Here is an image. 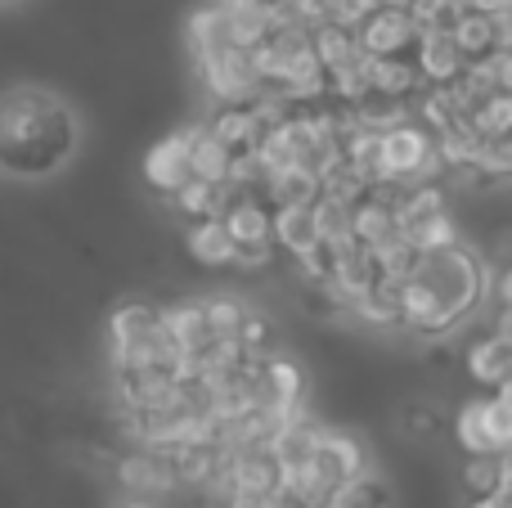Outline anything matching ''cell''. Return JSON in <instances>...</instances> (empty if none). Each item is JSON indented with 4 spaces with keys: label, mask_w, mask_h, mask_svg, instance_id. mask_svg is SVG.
I'll use <instances>...</instances> for the list:
<instances>
[{
    "label": "cell",
    "mask_w": 512,
    "mask_h": 508,
    "mask_svg": "<svg viewBox=\"0 0 512 508\" xmlns=\"http://www.w3.org/2000/svg\"><path fill=\"white\" fill-rule=\"evenodd\" d=\"M81 126L54 90L14 86L0 95V176L50 180L72 162Z\"/></svg>",
    "instance_id": "6da1fadb"
},
{
    "label": "cell",
    "mask_w": 512,
    "mask_h": 508,
    "mask_svg": "<svg viewBox=\"0 0 512 508\" xmlns=\"http://www.w3.org/2000/svg\"><path fill=\"white\" fill-rule=\"evenodd\" d=\"M409 279H414L418 288H427V293H432L445 333L459 329V324L477 311L481 297H486V284H490L486 261H481L472 248H463V243L441 248V252H418Z\"/></svg>",
    "instance_id": "7a4b0ae2"
},
{
    "label": "cell",
    "mask_w": 512,
    "mask_h": 508,
    "mask_svg": "<svg viewBox=\"0 0 512 508\" xmlns=\"http://www.w3.org/2000/svg\"><path fill=\"white\" fill-rule=\"evenodd\" d=\"M378 171H382V180H391V185H418V180L445 176V162H441V153H436V135L427 131L418 117L382 131Z\"/></svg>",
    "instance_id": "3957f363"
},
{
    "label": "cell",
    "mask_w": 512,
    "mask_h": 508,
    "mask_svg": "<svg viewBox=\"0 0 512 508\" xmlns=\"http://www.w3.org/2000/svg\"><path fill=\"white\" fill-rule=\"evenodd\" d=\"M194 63H198V77H203L207 95H212L216 104H248L256 95L252 50H239V45H230V41H216V45L194 50Z\"/></svg>",
    "instance_id": "277c9868"
},
{
    "label": "cell",
    "mask_w": 512,
    "mask_h": 508,
    "mask_svg": "<svg viewBox=\"0 0 512 508\" xmlns=\"http://www.w3.org/2000/svg\"><path fill=\"white\" fill-rule=\"evenodd\" d=\"M454 441L463 455H504L512 450V410L495 396H468L454 414Z\"/></svg>",
    "instance_id": "5b68a950"
},
{
    "label": "cell",
    "mask_w": 512,
    "mask_h": 508,
    "mask_svg": "<svg viewBox=\"0 0 512 508\" xmlns=\"http://www.w3.org/2000/svg\"><path fill=\"white\" fill-rule=\"evenodd\" d=\"M418 36H423V27L414 23V14L409 9H391V5L373 9L369 18L355 23V41L373 59H405V54L418 50Z\"/></svg>",
    "instance_id": "8992f818"
},
{
    "label": "cell",
    "mask_w": 512,
    "mask_h": 508,
    "mask_svg": "<svg viewBox=\"0 0 512 508\" xmlns=\"http://www.w3.org/2000/svg\"><path fill=\"white\" fill-rule=\"evenodd\" d=\"M189 140H194V126H176L162 140H153L149 153H144V180L162 198H171L176 189H185L194 180L189 176Z\"/></svg>",
    "instance_id": "52a82bcc"
},
{
    "label": "cell",
    "mask_w": 512,
    "mask_h": 508,
    "mask_svg": "<svg viewBox=\"0 0 512 508\" xmlns=\"http://www.w3.org/2000/svg\"><path fill=\"white\" fill-rule=\"evenodd\" d=\"M117 486L126 495H149V500H171L180 491L171 459L162 450H144V446L117 459Z\"/></svg>",
    "instance_id": "ba28073f"
},
{
    "label": "cell",
    "mask_w": 512,
    "mask_h": 508,
    "mask_svg": "<svg viewBox=\"0 0 512 508\" xmlns=\"http://www.w3.org/2000/svg\"><path fill=\"white\" fill-rule=\"evenodd\" d=\"M459 365L477 387H490V392H495V387L512 374V342H504L495 329H481L463 342Z\"/></svg>",
    "instance_id": "9c48e42d"
},
{
    "label": "cell",
    "mask_w": 512,
    "mask_h": 508,
    "mask_svg": "<svg viewBox=\"0 0 512 508\" xmlns=\"http://www.w3.org/2000/svg\"><path fill=\"white\" fill-rule=\"evenodd\" d=\"M414 63H418L427 86H445V81H454L463 68H468V59H463V50H459L450 27H427V32L418 36Z\"/></svg>",
    "instance_id": "30bf717a"
},
{
    "label": "cell",
    "mask_w": 512,
    "mask_h": 508,
    "mask_svg": "<svg viewBox=\"0 0 512 508\" xmlns=\"http://www.w3.org/2000/svg\"><path fill=\"white\" fill-rule=\"evenodd\" d=\"M221 221L239 248H270L274 243V207L261 194H234L230 212Z\"/></svg>",
    "instance_id": "8fae6325"
},
{
    "label": "cell",
    "mask_w": 512,
    "mask_h": 508,
    "mask_svg": "<svg viewBox=\"0 0 512 508\" xmlns=\"http://www.w3.org/2000/svg\"><path fill=\"white\" fill-rule=\"evenodd\" d=\"M185 252L207 270H234V257H239V243L230 239L221 216H203V221L185 225Z\"/></svg>",
    "instance_id": "7c38bea8"
},
{
    "label": "cell",
    "mask_w": 512,
    "mask_h": 508,
    "mask_svg": "<svg viewBox=\"0 0 512 508\" xmlns=\"http://www.w3.org/2000/svg\"><path fill=\"white\" fill-rule=\"evenodd\" d=\"M207 131H212L230 153H239V149H256L270 126L261 122L256 104L248 99V104H216V113L207 117Z\"/></svg>",
    "instance_id": "4fadbf2b"
},
{
    "label": "cell",
    "mask_w": 512,
    "mask_h": 508,
    "mask_svg": "<svg viewBox=\"0 0 512 508\" xmlns=\"http://www.w3.org/2000/svg\"><path fill=\"white\" fill-rule=\"evenodd\" d=\"M450 32H454V41H459V50L468 63L499 54V41H504V23H499L495 14H481V9H459Z\"/></svg>",
    "instance_id": "5bb4252c"
},
{
    "label": "cell",
    "mask_w": 512,
    "mask_h": 508,
    "mask_svg": "<svg viewBox=\"0 0 512 508\" xmlns=\"http://www.w3.org/2000/svg\"><path fill=\"white\" fill-rule=\"evenodd\" d=\"M162 324L171 329V338H176V347L185 351V356H203V351L216 342V329H212V320H207L203 302L162 306Z\"/></svg>",
    "instance_id": "9a60e30c"
},
{
    "label": "cell",
    "mask_w": 512,
    "mask_h": 508,
    "mask_svg": "<svg viewBox=\"0 0 512 508\" xmlns=\"http://www.w3.org/2000/svg\"><path fill=\"white\" fill-rule=\"evenodd\" d=\"M319 243L315 230V203H283L274 207V248L283 257H301Z\"/></svg>",
    "instance_id": "2e32d148"
},
{
    "label": "cell",
    "mask_w": 512,
    "mask_h": 508,
    "mask_svg": "<svg viewBox=\"0 0 512 508\" xmlns=\"http://www.w3.org/2000/svg\"><path fill=\"white\" fill-rule=\"evenodd\" d=\"M234 194H239L234 185H207V180H189V185L176 189L167 203H171V212H176L180 221H203V216H225V212H230Z\"/></svg>",
    "instance_id": "e0dca14e"
},
{
    "label": "cell",
    "mask_w": 512,
    "mask_h": 508,
    "mask_svg": "<svg viewBox=\"0 0 512 508\" xmlns=\"http://www.w3.org/2000/svg\"><path fill=\"white\" fill-rule=\"evenodd\" d=\"M310 45H315L319 63H324V72H337V68H351L355 59H360V41H355V27L337 23V18H319L315 27H310Z\"/></svg>",
    "instance_id": "ac0fdd59"
},
{
    "label": "cell",
    "mask_w": 512,
    "mask_h": 508,
    "mask_svg": "<svg viewBox=\"0 0 512 508\" xmlns=\"http://www.w3.org/2000/svg\"><path fill=\"white\" fill-rule=\"evenodd\" d=\"M230 158L234 153L207 131V122H198L194 140H189V176L207 180V185H230Z\"/></svg>",
    "instance_id": "d6986e66"
},
{
    "label": "cell",
    "mask_w": 512,
    "mask_h": 508,
    "mask_svg": "<svg viewBox=\"0 0 512 508\" xmlns=\"http://www.w3.org/2000/svg\"><path fill=\"white\" fill-rule=\"evenodd\" d=\"M369 77H373V95L409 99V104H414V95L427 86L418 63H414V54H405V59H373L369 54Z\"/></svg>",
    "instance_id": "ffe728a7"
},
{
    "label": "cell",
    "mask_w": 512,
    "mask_h": 508,
    "mask_svg": "<svg viewBox=\"0 0 512 508\" xmlns=\"http://www.w3.org/2000/svg\"><path fill=\"white\" fill-rule=\"evenodd\" d=\"M468 122H472V131H477L481 140H508L512 135V90H495V95H486L468 113Z\"/></svg>",
    "instance_id": "44dd1931"
},
{
    "label": "cell",
    "mask_w": 512,
    "mask_h": 508,
    "mask_svg": "<svg viewBox=\"0 0 512 508\" xmlns=\"http://www.w3.org/2000/svg\"><path fill=\"white\" fill-rule=\"evenodd\" d=\"M405 239L414 252H441V248H454L459 239V225H454L450 212H432L423 216V221H409L405 225Z\"/></svg>",
    "instance_id": "7402d4cb"
},
{
    "label": "cell",
    "mask_w": 512,
    "mask_h": 508,
    "mask_svg": "<svg viewBox=\"0 0 512 508\" xmlns=\"http://www.w3.org/2000/svg\"><path fill=\"white\" fill-rule=\"evenodd\" d=\"M499 477H504V455H463V491H468V500L495 495Z\"/></svg>",
    "instance_id": "603a6c76"
},
{
    "label": "cell",
    "mask_w": 512,
    "mask_h": 508,
    "mask_svg": "<svg viewBox=\"0 0 512 508\" xmlns=\"http://www.w3.org/2000/svg\"><path fill=\"white\" fill-rule=\"evenodd\" d=\"M333 508H391V486L378 473H360L355 482L342 486Z\"/></svg>",
    "instance_id": "cb8c5ba5"
},
{
    "label": "cell",
    "mask_w": 512,
    "mask_h": 508,
    "mask_svg": "<svg viewBox=\"0 0 512 508\" xmlns=\"http://www.w3.org/2000/svg\"><path fill=\"white\" fill-rule=\"evenodd\" d=\"M203 311H207V320H212L216 338H234L243 315H248V306H243L239 297H203Z\"/></svg>",
    "instance_id": "d4e9b609"
},
{
    "label": "cell",
    "mask_w": 512,
    "mask_h": 508,
    "mask_svg": "<svg viewBox=\"0 0 512 508\" xmlns=\"http://www.w3.org/2000/svg\"><path fill=\"white\" fill-rule=\"evenodd\" d=\"M234 338H239L243 351H252V356H256V351H270V320H265V315H256V311H248Z\"/></svg>",
    "instance_id": "484cf974"
},
{
    "label": "cell",
    "mask_w": 512,
    "mask_h": 508,
    "mask_svg": "<svg viewBox=\"0 0 512 508\" xmlns=\"http://www.w3.org/2000/svg\"><path fill=\"white\" fill-rule=\"evenodd\" d=\"M387 0H333V9H328V18H337V23L355 27L360 18H369L373 9H382Z\"/></svg>",
    "instance_id": "4316f807"
},
{
    "label": "cell",
    "mask_w": 512,
    "mask_h": 508,
    "mask_svg": "<svg viewBox=\"0 0 512 508\" xmlns=\"http://www.w3.org/2000/svg\"><path fill=\"white\" fill-rule=\"evenodd\" d=\"M468 9H481V14L508 18V14H512V0H468Z\"/></svg>",
    "instance_id": "83f0119b"
},
{
    "label": "cell",
    "mask_w": 512,
    "mask_h": 508,
    "mask_svg": "<svg viewBox=\"0 0 512 508\" xmlns=\"http://www.w3.org/2000/svg\"><path fill=\"white\" fill-rule=\"evenodd\" d=\"M490 329H495L504 342H512V306L499 302V311H495V320H490Z\"/></svg>",
    "instance_id": "f1b7e54d"
},
{
    "label": "cell",
    "mask_w": 512,
    "mask_h": 508,
    "mask_svg": "<svg viewBox=\"0 0 512 508\" xmlns=\"http://www.w3.org/2000/svg\"><path fill=\"white\" fill-rule=\"evenodd\" d=\"M490 252H495L504 266H512V230H499L495 234V243H490Z\"/></svg>",
    "instance_id": "f546056e"
},
{
    "label": "cell",
    "mask_w": 512,
    "mask_h": 508,
    "mask_svg": "<svg viewBox=\"0 0 512 508\" xmlns=\"http://www.w3.org/2000/svg\"><path fill=\"white\" fill-rule=\"evenodd\" d=\"M468 508H512V495H508V491L481 495V500H468Z\"/></svg>",
    "instance_id": "4dcf8cb0"
},
{
    "label": "cell",
    "mask_w": 512,
    "mask_h": 508,
    "mask_svg": "<svg viewBox=\"0 0 512 508\" xmlns=\"http://www.w3.org/2000/svg\"><path fill=\"white\" fill-rule=\"evenodd\" d=\"M117 508H167V500H149V495H126Z\"/></svg>",
    "instance_id": "1f68e13d"
},
{
    "label": "cell",
    "mask_w": 512,
    "mask_h": 508,
    "mask_svg": "<svg viewBox=\"0 0 512 508\" xmlns=\"http://www.w3.org/2000/svg\"><path fill=\"white\" fill-rule=\"evenodd\" d=\"M499 302L512 306V266H504V275H499Z\"/></svg>",
    "instance_id": "d6a6232c"
},
{
    "label": "cell",
    "mask_w": 512,
    "mask_h": 508,
    "mask_svg": "<svg viewBox=\"0 0 512 508\" xmlns=\"http://www.w3.org/2000/svg\"><path fill=\"white\" fill-rule=\"evenodd\" d=\"M490 396H495L499 405H508V410H512V374H508L504 383H499V387H495V392H490Z\"/></svg>",
    "instance_id": "836d02e7"
},
{
    "label": "cell",
    "mask_w": 512,
    "mask_h": 508,
    "mask_svg": "<svg viewBox=\"0 0 512 508\" xmlns=\"http://www.w3.org/2000/svg\"><path fill=\"white\" fill-rule=\"evenodd\" d=\"M391 9H414V0H387Z\"/></svg>",
    "instance_id": "e575fe53"
},
{
    "label": "cell",
    "mask_w": 512,
    "mask_h": 508,
    "mask_svg": "<svg viewBox=\"0 0 512 508\" xmlns=\"http://www.w3.org/2000/svg\"><path fill=\"white\" fill-rule=\"evenodd\" d=\"M504 144H508V158H512V135H508V140H504Z\"/></svg>",
    "instance_id": "d590c367"
}]
</instances>
